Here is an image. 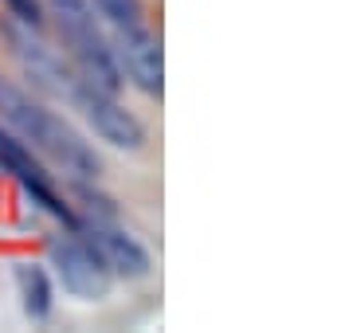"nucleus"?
Listing matches in <instances>:
<instances>
[{"instance_id":"7ed1b4c3","label":"nucleus","mask_w":353,"mask_h":333,"mask_svg":"<svg viewBox=\"0 0 353 333\" xmlns=\"http://www.w3.org/2000/svg\"><path fill=\"white\" fill-rule=\"evenodd\" d=\"M4 36H8V43H12V55L20 59L24 75L32 78V87H36L39 94H48V98H55V103H67V106L75 103L79 87H83V75H79L75 67L67 63V59L55 52V47H48V43L36 36V28L12 24V28H4Z\"/></svg>"},{"instance_id":"6e6552de","label":"nucleus","mask_w":353,"mask_h":333,"mask_svg":"<svg viewBox=\"0 0 353 333\" xmlns=\"http://www.w3.org/2000/svg\"><path fill=\"white\" fill-rule=\"evenodd\" d=\"M0 173H8V177H16L24 184V193L32 196V204H39L43 212H51V216L59 212V219H71V208L55 196L43 165L32 157V149H28L24 141L12 138L8 129H0Z\"/></svg>"},{"instance_id":"20e7f679","label":"nucleus","mask_w":353,"mask_h":333,"mask_svg":"<svg viewBox=\"0 0 353 333\" xmlns=\"http://www.w3.org/2000/svg\"><path fill=\"white\" fill-rule=\"evenodd\" d=\"M48 259H51V267H55V275H59V282H63V290L71 298H83V302L110 298V286H114L110 267L102 263V255L79 231H71V235H51Z\"/></svg>"},{"instance_id":"9d476101","label":"nucleus","mask_w":353,"mask_h":333,"mask_svg":"<svg viewBox=\"0 0 353 333\" xmlns=\"http://www.w3.org/2000/svg\"><path fill=\"white\" fill-rule=\"evenodd\" d=\"M94 8H99L114 28L141 24V0H94Z\"/></svg>"},{"instance_id":"9b49d317","label":"nucleus","mask_w":353,"mask_h":333,"mask_svg":"<svg viewBox=\"0 0 353 333\" xmlns=\"http://www.w3.org/2000/svg\"><path fill=\"white\" fill-rule=\"evenodd\" d=\"M8 4V12L16 16V24H28V28H43V4L39 0H4Z\"/></svg>"},{"instance_id":"1a4fd4ad","label":"nucleus","mask_w":353,"mask_h":333,"mask_svg":"<svg viewBox=\"0 0 353 333\" xmlns=\"http://www.w3.org/2000/svg\"><path fill=\"white\" fill-rule=\"evenodd\" d=\"M16 282H20V298H24V314L32 321H48L51 318V279L43 267H32V263H20L16 267Z\"/></svg>"},{"instance_id":"423d86ee","label":"nucleus","mask_w":353,"mask_h":333,"mask_svg":"<svg viewBox=\"0 0 353 333\" xmlns=\"http://www.w3.org/2000/svg\"><path fill=\"white\" fill-rule=\"evenodd\" d=\"M71 106H75L79 114H83V122L94 129V138H102L106 145H114V149H130V153H134V149L145 145V126H141L114 94L90 87L87 78H83V87H79Z\"/></svg>"},{"instance_id":"0eeeda50","label":"nucleus","mask_w":353,"mask_h":333,"mask_svg":"<svg viewBox=\"0 0 353 333\" xmlns=\"http://www.w3.org/2000/svg\"><path fill=\"white\" fill-rule=\"evenodd\" d=\"M75 231L102 255L110 275H122V279H145L150 275V251L118 219H83V224H75Z\"/></svg>"},{"instance_id":"39448f33","label":"nucleus","mask_w":353,"mask_h":333,"mask_svg":"<svg viewBox=\"0 0 353 333\" xmlns=\"http://www.w3.org/2000/svg\"><path fill=\"white\" fill-rule=\"evenodd\" d=\"M110 52H114V63H118L122 78H130L141 94L161 98L165 94V55H161V39L153 36L150 28H141V24L114 28Z\"/></svg>"},{"instance_id":"f257e3e1","label":"nucleus","mask_w":353,"mask_h":333,"mask_svg":"<svg viewBox=\"0 0 353 333\" xmlns=\"http://www.w3.org/2000/svg\"><path fill=\"white\" fill-rule=\"evenodd\" d=\"M0 118L20 133V141H24L28 149L43 153L67 180H75V184H99L102 157L94 153V145L67 118H59L48 106L32 103L24 90L12 87V83H0Z\"/></svg>"},{"instance_id":"f03ea898","label":"nucleus","mask_w":353,"mask_h":333,"mask_svg":"<svg viewBox=\"0 0 353 333\" xmlns=\"http://www.w3.org/2000/svg\"><path fill=\"white\" fill-rule=\"evenodd\" d=\"M51 16L59 24V36L71 47L79 63V75L87 78L90 87L106 90V94H118L122 90V71L114 63L110 39L102 36L99 16H94V4L90 0H51Z\"/></svg>"}]
</instances>
